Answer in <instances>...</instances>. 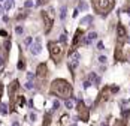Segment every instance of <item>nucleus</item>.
Instances as JSON below:
<instances>
[{
    "mask_svg": "<svg viewBox=\"0 0 130 126\" xmlns=\"http://www.w3.org/2000/svg\"><path fill=\"white\" fill-rule=\"evenodd\" d=\"M49 93L63 99H69V96H72V86L66 80H61V78L54 80L49 87Z\"/></svg>",
    "mask_w": 130,
    "mask_h": 126,
    "instance_id": "nucleus-1",
    "label": "nucleus"
},
{
    "mask_svg": "<svg viewBox=\"0 0 130 126\" xmlns=\"http://www.w3.org/2000/svg\"><path fill=\"white\" fill-rule=\"evenodd\" d=\"M93 6L100 15H106L114 8V0H93Z\"/></svg>",
    "mask_w": 130,
    "mask_h": 126,
    "instance_id": "nucleus-2",
    "label": "nucleus"
},
{
    "mask_svg": "<svg viewBox=\"0 0 130 126\" xmlns=\"http://www.w3.org/2000/svg\"><path fill=\"white\" fill-rule=\"evenodd\" d=\"M48 50H49V54H51V57L55 63H58L63 57V48L58 42H54V41H49L48 42Z\"/></svg>",
    "mask_w": 130,
    "mask_h": 126,
    "instance_id": "nucleus-3",
    "label": "nucleus"
},
{
    "mask_svg": "<svg viewBox=\"0 0 130 126\" xmlns=\"http://www.w3.org/2000/svg\"><path fill=\"white\" fill-rule=\"evenodd\" d=\"M18 89H20V83H18V80L12 81L9 84V89H8V92H9V98H11V111L15 110V101L18 98Z\"/></svg>",
    "mask_w": 130,
    "mask_h": 126,
    "instance_id": "nucleus-4",
    "label": "nucleus"
},
{
    "mask_svg": "<svg viewBox=\"0 0 130 126\" xmlns=\"http://www.w3.org/2000/svg\"><path fill=\"white\" fill-rule=\"evenodd\" d=\"M76 110H78V117H79L82 122H87V120H88V108L85 107V104H84L82 101H78Z\"/></svg>",
    "mask_w": 130,
    "mask_h": 126,
    "instance_id": "nucleus-5",
    "label": "nucleus"
},
{
    "mask_svg": "<svg viewBox=\"0 0 130 126\" xmlns=\"http://www.w3.org/2000/svg\"><path fill=\"white\" fill-rule=\"evenodd\" d=\"M42 20L45 23V33H49L52 27V15H49L46 11H42Z\"/></svg>",
    "mask_w": 130,
    "mask_h": 126,
    "instance_id": "nucleus-6",
    "label": "nucleus"
},
{
    "mask_svg": "<svg viewBox=\"0 0 130 126\" xmlns=\"http://www.w3.org/2000/svg\"><path fill=\"white\" fill-rule=\"evenodd\" d=\"M46 75H48V68H46L45 63H41V65L38 66V71H36V77L41 78V80H45Z\"/></svg>",
    "mask_w": 130,
    "mask_h": 126,
    "instance_id": "nucleus-7",
    "label": "nucleus"
},
{
    "mask_svg": "<svg viewBox=\"0 0 130 126\" xmlns=\"http://www.w3.org/2000/svg\"><path fill=\"white\" fill-rule=\"evenodd\" d=\"M42 51V47H41V42H36L34 45L30 47V53L33 54V56H38V54Z\"/></svg>",
    "mask_w": 130,
    "mask_h": 126,
    "instance_id": "nucleus-8",
    "label": "nucleus"
},
{
    "mask_svg": "<svg viewBox=\"0 0 130 126\" xmlns=\"http://www.w3.org/2000/svg\"><path fill=\"white\" fill-rule=\"evenodd\" d=\"M82 38V30L81 29H78L76 30V35H75V38H73V48H75L78 44H79V39Z\"/></svg>",
    "mask_w": 130,
    "mask_h": 126,
    "instance_id": "nucleus-9",
    "label": "nucleus"
},
{
    "mask_svg": "<svg viewBox=\"0 0 130 126\" xmlns=\"http://www.w3.org/2000/svg\"><path fill=\"white\" fill-rule=\"evenodd\" d=\"M117 33H118V38H120V39L126 38V29H124L121 24H118V26H117Z\"/></svg>",
    "mask_w": 130,
    "mask_h": 126,
    "instance_id": "nucleus-10",
    "label": "nucleus"
},
{
    "mask_svg": "<svg viewBox=\"0 0 130 126\" xmlns=\"http://www.w3.org/2000/svg\"><path fill=\"white\" fill-rule=\"evenodd\" d=\"M88 81H94V84H100V78L94 74V72H91L88 75Z\"/></svg>",
    "mask_w": 130,
    "mask_h": 126,
    "instance_id": "nucleus-11",
    "label": "nucleus"
},
{
    "mask_svg": "<svg viewBox=\"0 0 130 126\" xmlns=\"http://www.w3.org/2000/svg\"><path fill=\"white\" fill-rule=\"evenodd\" d=\"M90 23H93V17L91 15H87V17H84L82 20H81L82 26H90Z\"/></svg>",
    "mask_w": 130,
    "mask_h": 126,
    "instance_id": "nucleus-12",
    "label": "nucleus"
},
{
    "mask_svg": "<svg viewBox=\"0 0 130 126\" xmlns=\"http://www.w3.org/2000/svg\"><path fill=\"white\" fill-rule=\"evenodd\" d=\"M0 113H2L3 116H6V114L9 113V110H8V105H6V104H0Z\"/></svg>",
    "mask_w": 130,
    "mask_h": 126,
    "instance_id": "nucleus-13",
    "label": "nucleus"
},
{
    "mask_svg": "<svg viewBox=\"0 0 130 126\" xmlns=\"http://www.w3.org/2000/svg\"><path fill=\"white\" fill-rule=\"evenodd\" d=\"M12 5H14V0H6V2H5V6H3V9H5V11H9V9L12 8Z\"/></svg>",
    "mask_w": 130,
    "mask_h": 126,
    "instance_id": "nucleus-14",
    "label": "nucleus"
},
{
    "mask_svg": "<svg viewBox=\"0 0 130 126\" xmlns=\"http://www.w3.org/2000/svg\"><path fill=\"white\" fill-rule=\"evenodd\" d=\"M78 9H81V11H87V9H88V5L84 2V0H81L79 5H78Z\"/></svg>",
    "mask_w": 130,
    "mask_h": 126,
    "instance_id": "nucleus-15",
    "label": "nucleus"
},
{
    "mask_svg": "<svg viewBox=\"0 0 130 126\" xmlns=\"http://www.w3.org/2000/svg\"><path fill=\"white\" fill-rule=\"evenodd\" d=\"M49 123H51V114L46 113L45 114V120H43V126H49Z\"/></svg>",
    "mask_w": 130,
    "mask_h": 126,
    "instance_id": "nucleus-16",
    "label": "nucleus"
},
{
    "mask_svg": "<svg viewBox=\"0 0 130 126\" xmlns=\"http://www.w3.org/2000/svg\"><path fill=\"white\" fill-rule=\"evenodd\" d=\"M64 105H66L67 110H72V108H73V101L72 99H66L64 101Z\"/></svg>",
    "mask_w": 130,
    "mask_h": 126,
    "instance_id": "nucleus-17",
    "label": "nucleus"
},
{
    "mask_svg": "<svg viewBox=\"0 0 130 126\" xmlns=\"http://www.w3.org/2000/svg\"><path fill=\"white\" fill-rule=\"evenodd\" d=\"M15 33H16V35H23V33H24V27H23V26H16V27H15Z\"/></svg>",
    "mask_w": 130,
    "mask_h": 126,
    "instance_id": "nucleus-18",
    "label": "nucleus"
},
{
    "mask_svg": "<svg viewBox=\"0 0 130 126\" xmlns=\"http://www.w3.org/2000/svg\"><path fill=\"white\" fill-rule=\"evenodd\" d=\"M34 87V83H33V80H29L27 83H26V89H29V90H31Z\"/></svg>",
    "mask_w": 130,
    "mask_h": 126,
    "instance_id": "nucleus-19",
    "label": "nucleus"
},
{
    "mask_svg": "<svg viewBox=\"0 0 130 126\" xmlns=\"http://www.w3.org/2000/svg\"><path fill=\"white\" fill-rule=\"evenodd\" d=\"M123 119H127L129 116H130V110H127V108H123Z\"/></svg>",
    "mask_w": 130,
    "mask_h": 126,
    "instance_id": "nucleus-20",
    "label": "nucleus"
},
{
    "mask_svg": "<svg viewBox=\"0 0 130 126\" xmlns=\"http://www.w3.org/2000/svg\"><path fill=\"white\" fill-rule=\"evenodd\" d=\"M60 18H61V20H64V18H66V6H63L60 9Z\"/></svg>",
    "mask_w": 130,
    "mask_h": 126,
    "instance_id": "nucleus-21",
    "label": "nucleus"
},
{
    "mask_svg": "<svg viewBox=\"0 0 130 126\" xmlns=\"http://www.w3.org/2000/svg\"><path fill=\"white\" fill-rule=\"evenodd\" d=\"M58 108H60V102L58 101H54L52 102V110L55 111V110H58Z\"/></svg>",
    "mask_w": 130,
    "mask_h": 126,
    "instance_id": "nucleus-22",
    "label": "nucleus"
},
{
    "mask_svg": "<svg viewBox=\"0 0 130 126\" xmlns=\"http://www.w3.org/2000/svg\"><path fill=\"white\" fill-rule=\"evenodd\" d=\"M24 45H27V47L31 45V38H30V36H27V38L24 39Z\"/></svg>",
    "mask_w": 130,
    "mask_h": 126,
    "instance_id": "nucleus-23",
    "label": "nucleus"
},
{
    "mask_svg": "<svg viewBox=\"0 0 130 126\" xmlns=\"http://www.w3.org/2000/svg\"><path fill=\"white\" fill-rule=\"evenodd\" d=\"M24 6H26V8H31V6H33V2H31V0H26Z\"/></svg>",
    "mask_w": 130,
    "mask_h": 126,
    "instance_id": "nucleus-24",
    "label": "nucleus"
},
{
    "mask_svg": "<svg viewBox=\"0 0 130 126\" xmlns=\"http://www.w3.org/2000/svg\"><path fill=\"white\" fill-rule=\"evenodd\" d=\"M66 41H67V38H66V33H63V35H60V42H63V44H64Z\"/></svg>",
    "mask_w": 130,
    "mask_h": 126,
    "instance_id": "nucleus-25",
    "label": "nucleus"
},
{
    "mask_svg": "<svg viewBox=\"0 0 130 126\" xmlns=\"http://www.w3.org/2000/svg\"><path fill=\"white\" fill-rule=\"evenodd\" d=\"M106 60H108V59H106L105 56H100V57H99V62H100V63H106Z\"/></svg>",
    "mask_w": 130,
    "mask_h": 126,
    "instance_id": "nucleus-26",
    "label": "nucleus"
},
{
    "mask_svg": "<svg viewBox=\"0 0 130 126\" xmlns=\"http://www.w3.org/2000/svg\"><path fill=\"white\" fill-rule=\"evenodd\" d=\"M90 86H91V81H88V80H87V81H84V89H88Z\"/></svg>",
    "mask_w": 130,
    "mask_h": 126,
    "instance_id": "nucleus-27",
    "label": "nucleus"
},
{
    "mask_svg": "<svg viewBox=\"0 0 130 126\" xmlns=\"http://www.w3.org/2000/svg\"><path fill=\"white\" fill-rule=\"evenodd\" d=\"M0 35H2L3 38H8V32L6 30H0Z\"/></svg>",
    "mask_w": 130,
    "mask_h": 126,
    "instance_id": "nucleus-28",
    "label": "nucleus"
},
{
    "mask_svg": "<svg viewBox=\"0 0 130 126\" xmlns=\"http://www.w3.org/2000/svg\"><path fill=\"white\" fill-rule=\"evenodd\" d=\"M30 122H36V114H34V113L30 114Z\"/></svg>",
    "mask_w": 130,
    "mask_h": 126,
    "instance_id": "nucleus-29",
    "label": "nucleus"
},
{
    "mask_svg": "<svg viewBox=\"0 0 130 126\" xmlns=\"http://www.w3.org/2000/svg\"><path fill=\"white\" fill-rule=\"evenodd\" d=\"M34 78V75L31 74V72H27V80H33Z\"/></svg>",
    "mask_w": 130,
    "mask_h": 126,
    "instance_id": "nucleus-30",
    "label": "nucleus"
},
{
    "mask_svg": "<svg viewBox=\"0 0 130 126\" xmlns=\"http://www.w3.org/2000/svg\"><path fill=\"white\" fill-rule=\"evenodd\" d=\"M2 93H3V84L0 83V99H2Z\"/></svg>",
    "mask_w": 130,
    "mask_h": 126,
    "instance_id": "nucleus-31",
    "label": "nucleus"
},
{
    "mask_svg": "<svg viewBox=\"0 0 130 126\" xmlns=\"http://www.w3.org/2000/svg\"><path fill=\"white\" fill-rule=\"evenodd\" d=\"M97 48H99V50H103V42H99V44H97Z\"/></svg>",
    "mask_w": 130,
    "mask_h": 126,
    "instance_id": "nucleus-32",
    "label": "nucleus"
},
{
    "mask_svg": "<svg viewBox=\"0 0 130 126\" xmlns=\"http://www.w3.org/2000/svg\"><path fill=\"white\" fill-rule=\"evenodd\" d=\"M12 126H20V122H18V120H15V122L12 123Z\"/></svg>",
    "mask_w": 130,
    "mask_h": 126,
    "instance_id": "nucleus-33",
    "label": "nucleus"
},
{
    "mask_svg": "<svg viewBox=\"0 0 130 126\" xmlns=\"http://www.w3.org/2000/svg\"><path fill=\"white\" fill-rule=\"evenodd\" d=\"M46 0H38V3H45Z\"/></svg>",
    "mask_w": 130,
    "mask_h": 126,
    "instance_id": "nucleus-34",
    "label": "nucleus"
},
{
    "mask_svg": "<svg viewBox=\"0 0 130 126\" xmlns=\"http://www.w3.org/2000/svg\"><path fill=\"white\" fill-rule=\"evenodd\" d=\"M3 11H5V9H3V6H2V5H0V12H2V14H3Z\"/></svg>",
    "mask_w": 130,
    "mask_h": 126,
    "instance_id": "nucleus-35",
    "label": "nucleus"
},
{
    "mask_svg": "<svg viewBox=\"0 0 130 126\" xmlns=\"http://www.w3.org/2000/svg\"><path fill=\"white\" fill-rule=\"evenodd\" d=\"M3 63V59H2V56H0V65H2Z\"/></svg>",
    "mask_w": 130,
    "mask_h": 126,
    "instance_id": "nucleus-36",
    "label": "nucleus"
},
{
    "mask_svg": "<svg viewBox=\"0 0 130 126\" xmlns=\"http://www.w3.org/2000/svg\"><path fill=\"white\" fill-rule=\"evenodd\" d=\"M127 14H129V15H130V8H129V9H127Z\"/></svg>",
    "mask_w": 130,
    "mask_h": 126,
    "instance_id": "nucleus-37",
    "label": "nucleus"
},
{
    "mask_svg": "<svg viewBox=\"0 0 130 126\" xmlns=\"http://www.w3.org/2000/svg\"><path fill=\"white\" fill-rule=\"evenodd\" d=\"M70 126H76V123H72V125H70Z\"/></svg>",
    "mask_w": 130,
    "mask_h": 126,
    "instance_id": "nucleus-38",
    "label": "nucleus"
},
{
    "mask_svg": "<svg viewBox=\"0 0 130 126\" xmlns=\"http://www.w3.org/2000/svg\"><path fill=\"white\" fill-rule=\"evenodd\" d=\"M103 126H108V125H105V123H103Z\"/></svg>",
    "mask_w": 130,
    "mask_h": 126,
    "instance_id": "nucleus-39",
    "label": "nucleus"
},
{
    "mask_svg": "<svg viewBox=\"0 0 130 126\" xmlns=\"http://www.w3.org/2000/svg\"><path fill=\"white\" fill-rule=\"evenodd\" d=\"M0 2H3V0H0Z\"/></svg>",
    "mask_w": 130,
    "mask_h": 126,
    "instance_id": "nucleus-40",
    "label": "nucleus"
}]
</instances>
